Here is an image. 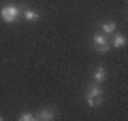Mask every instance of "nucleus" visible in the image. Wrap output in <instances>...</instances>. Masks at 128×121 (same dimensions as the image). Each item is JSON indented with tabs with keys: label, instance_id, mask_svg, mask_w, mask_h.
<instances>
[{
	"label": "nucleus",
	"instance_id": "obj_1",
	"mask_svg": "<svg viewBox=\"0 0 128 121\" xmlns=\"http://www.w3.org/2000/svg\"><path fill=\"white\" fill-rule=\"evenodd\" d=\"M22 17V6L15 4V2H6V4L0 6V19L4 23H15Z\"/></svg>",
	"mask_w": 128,
	"mask_h": 121
},
{
	"label": "nucleus",
	"instance_id": "obj_2",
	"mask_svg": "<svg viewBox=\"0 0 128 121\" xmlns=\"http://www.w3.org/2000/svg\"><path fill=\"white\" fill-rule=\"evenodd\" d=\"M92 47H94V51H98V53H107V51L111 49V45H109V36L102 34V32L94 34V36H92Z\"/></svg>",
	"mask_w": 128,
	"mask_h": 121
},
{
	"label": "nucleus",
	"instance_id": "obj_3",
	"mask_svg": "<svg viewBox=\"0 0 128 121\" xmlns=\"http://www.w3.org/2000/svg\"><path fill=\"white\" fill-rule=\"evenodd\" d=\"M56 117H58L56 108H51V106H43V108H38V113L34 115V119H38V121H51V119H56Z\"/></svg>",
	"mask_w": 128,
	"mask_h": 121
},
{
	"label": "nucleus",
	"instance_id": "obj_4",
	"mask_svg": "<svg viewBox=\"0 0 128 121\" xmlns=\"http://www.w3.org/2000/svg\"><path fill=\"white\" fill-rule=\"evenodd\" d=\"M92 81H94V83H105L107 81V68L96 66L94 70H92Z\"/></svg>",
	"mask_w": 128,
	"mask_h": 121
},
{
	"label": "nucleus",
	"instance_id": "obj_5",
	"mask_svg": "<svg viewBox=\"0 0 128 121\" xmlns=\"http://www.w3.org/2000/svg\"><path fill=\"white\" fill-rule=\"evenodd\" d=\"M111 36H113V38L109 40V45H111V47H115V49H122V47H126L128 40H126V36H124V34H118V32H113Z\"/></svg>",
	"mask_w": 128,
	"mask_h": 121
},
{
	"label": "nucleus",
	"instance_id": "obj_6",
	"mask_svg": "<svg viewBox=\"0 0 128 121\" xmlns=\"http://www.w3.org/2000/svg\"><path fill=\"white\" fill-rule=\"evenodd\" d=\"M115 30H118V23H115L113 19H107V21H100V32H102V34L111 36Z\"/></svg>",
	"mask_w": 128,
	"mask_h": 121
},
{
	"label": "nucleus",
	"instance_id": "obj_7",
	"mask_svg": "<svg viewBox=\"0 0 128 121\" xmlns=\"http://www.w3.org/2000/svg\"><path fill=\"white\" fill-rule=\"evenodd\" d=\"M22 15H24V19H26L28 23L38 21V19H41V13H38V11H34V9H22Z\"/></svg>",
	"mask_w": 128,
	"mask_h": 121
},
{
	"label": "nucleus",
	"instance_id": "obj_8",
	"mask_svg": "<svg viewBox=\"0 0 128 121\" xmlns=\"http://www.w3.org/2000/svg\"><path fill=\"white\" fill-rule=\"evenodd\" d=\"M86 94H88V96H102V87H100V83H92V85H88Z\"/></svg>",
	"mask_w": 128,
	"mask_h": 121
},
{
	"label": "nucleus",
	"instance_id": "obj_9",
	"mask_svg": "<svg viewBox=\"0 0 128 121\" xmlns=\"http://www.w3.org/2000/svg\"><path fill=\"white\" fill-rule=\"evenodd\" d=\"M86 102H88V106H98L102 102V96H88L86 94Z\"/></svg>",
	"mask_w": 128,
	"mask_h": 121
},
{
	"label": "nucleus",
	"instance_id": "obj_10",
	"mask_svg": "<svg viewBox=\"0 0 128 121\" xmlns=\"http://www.w3.org/2000/svg\"><path fill=\"white\" fill-rule=\"evenodd\" d=\"M19 121H34V115L32 113H22L19 115Z\"/></svg>",
	"mask_w": 128,
	"mask_h": 121
}]
</instances>
